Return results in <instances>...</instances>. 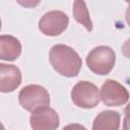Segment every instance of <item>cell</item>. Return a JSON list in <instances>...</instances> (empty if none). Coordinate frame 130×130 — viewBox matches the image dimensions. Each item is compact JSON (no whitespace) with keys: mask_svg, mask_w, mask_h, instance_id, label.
<instances>
[{"mask_svg":"<svg viewBox=\"0 0 130 130\" xmlns=\"http://www.w3.org/2000/svg\"><path fill=\"white\" fill-rule=\"evenodd\" d=\"M49 59L57 73L66 77L77 76L82 65L81 58L77 52L71 47L63 44H58L52 47Z\"/></svg>","mask_w":130,"mask_h":130,"instance_id":"6da1fadb","label":"cell"},{"mask_svg":"<svg viewBox=\"0 0 130 130\" xmlns=\"http://www.w3.org/2000/svg\"><path fill=\"white\" fill-rule=\"evenodd\" d=\"M115 62L116 54L114 50L108 46H98L86 56V64L88 68L99 75L109 74L114 68Z\"/></svg>","mask_w":130,"mask_h":130,"instance_id":"7a4b0ae2","label":"cell"},{"mask_svg":"<svg viewBox=\"0 0 130 130\" xmlns=\"http://www.w3.org/2000/svg\"><path fill=\"white\" fill-rule=\"evenodd\" d=\"M71 100L79 108L91 109L98 106L101 101L100 90L95 84L89 81H79L71 90Z\"/></svg>","mask_w":130,"mask_h":130,"instance_id":"3957f363","label":"cell"},{"mask_svg":"<svg viewBox=\"0 0 130 130\" xmlns=\"http://www.w3.org/2000/svg\"><path fill=\"white\" fill-rule=\"evenodd\" d=\"M18 101L24 110L32 112L37 108L49 106L50 94L45 87L39 84H28L19 91Z\"/></svg>","mask_w":130,"mask_h":130,"instance_id":"277c9868","label":"cell"},{"mask_svg":"<svg viewBox=\"0 0 130 130\" xmlns=\"http://www.w3.org/2000/svg\"><path fill=\"white\" fill-rule=\"evenodd\" d=\"M68 16L60 10H52L45 13L39 21V29L46 36L56 37L61 35L68 26Z\"/></svg>","mask_w":130,"mask_h":130,"instance_id":"5b68a950","label":"cell"},{"mask_svg":"<svg viewBox=\"0 0 130 130\" xmlns=\"http://www.w3.org/2000/svg\"><path fill=\"white\" fill-rule=\"evenodd\" d=\"M100 95L103 103L108 107L123 106L129 100L128 90L113 79H108L103 83Z\"/></svg>","mask_w":130,"mask_h":130,"instance_id":"8992f818","label":"cell"},{"mask_svg":"<svg viewBox=\"0 0 130 130\" xmlns=\"http://www.w3.org/2000/svg\"><path fill=\"white\" fill-rule=\"evenodd\" d=\"M30 127L35 130H54L59 127L57 112L48 106L37 108L29 117Z\"/></svg>","mask_w":130,"mask_h":130,"instance_id":"52a82bcc","label":"cell"},{"mask_svg":"<svg viewBox=\"0 0 130 130\" xmlns=\"http://www.w3.org/2000/svg\"><path fill=\"white\" fill-rule=\"evenodd\" d=\"M21 72L15 65L0 63V91H14L21 83Z\"/></svg>","mask_w":130,"mask_h":130,"instance_id":"ba28073f","label":"cell"},{"mask_svg":"<svg viewBox=\"0 0 130 130\" xmlns=\"http://www.w3.org/2000/svg\"><path fill=\"white\" fill-rule=\"evenodd\" d=\"M21 54V44L13 36H0V59L4 61H14Z\"/></svg>","mask_w":130,"mask_h":130,"instance_id":"9c48e42d","label":"cell"},{"mask_svg":"<svg viewBox=\"0 0 130 130\" xmlns=\"http://www.w3.org/2000/svg\"><path fill=\"white\" fill-rule=\"evenodd\" d=\"M120 127V114L116 111L101 112L92 124L93 130H118Z\"/></svg>","mask_w":130,"mask_h":130,"instance_id":"30bf717a","label":"cell"},{"mask_svg":"<svg viewBox=\"0 0 130 130\" xmlns=\"http://www.w3.org/2000/svg\"><path fill=\"white\" fill-rule=\"evenodd\" d=\"M73 17L74 19L82 24L88 31L92 30V22L88 13V9L84 0H75L73 4Z\"/></svg>","mask_w":130,"mask_h":130,"instance_id":"8fae6325","label":"cell"},{"mask_svg":"<svg viewBox=\"0 0 130 130\" xmlns=\"http://www.w3.org/2000/svg\"><path fill=\"white\" fill-rule=\"evenodd\" d=\"M16 2L24 8H34L40 4L41 0H16Z\"/></svg>","mask_w":130,"mask_h":130,"instance_id":"7c38bea8","label":"cell"},{"mask_svg":"<svg viewBox=\"0 0 130 130\" xmlns=\"http://www.w3.org/2000/svg\"><path fill=\"white\" fill-rule=\"evenodd\" d=\"M0 129H2V130H4V126H3V125H2L1 123H0Z\"/></svg>","mask_w":130,"mask_h":130,"instance_id":"4fadbf2b","label":"cell"},{"mask_svg":"<svg viewBox=\"0 0 130 130\" xmlns=\"http://www.w3.org/2000/svg\"><path fill=\"white\" fill-rule=\"evenodd\" d=\"M1 26H2V24H1V18H0V29H1Z\"/></svg>","mask_w":130,"mask_h":130,"instance_id":"5bb4252c","label":"cell"}]
</instances>
